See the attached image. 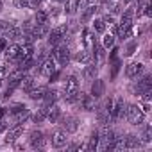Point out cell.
<instances>
[{"mask_svg":"<svg viewBox=\"0 0 152 152\" xmlns=\"http://www.w3.org/2000/svg\"><path fill=\"white\" fill-rule=\"evenodd\" d=\"M34 22H36L38 25H47V23H48V13L43 11V9H38L36 15H34Z\"/></svg>","mask_w":152,"mask_h":152,"instance_id":"25","label":"cell"},{"mask_svg":"<svg viewBox=\"0 0 152 152\" xmlns=\"http://www.w3.org/2000/svg\"><path fill=\"white\" fill-rule=\"evenodd\" d=\"M6 115H7V109H6V107H0V120H4Z\"/></svg>","mask_w":152,"mask_h":152,"instance_id":"43","label":"cell"},{"mask_svg":"<svg viewBox=\"0 0 152 152\" xmlns=\"http://www.w3.org/2000/svg\"><path fill=\"white\" fill-rule=\"evenodd\" d=\"M61 125H63V131H66V132H75V131H77V127H79V120L75 118V116L66 115V116L61 118Z\"/></svg>","mask_w":152,"mask_h":152,"instance_id":"11","label":"cell"},{"mask_svg":"<svg viewBox=\"0 0 152 152\" xmlns=\"http://www.w3.org/2000/svg\"><path fill=\"white\" fill-rule=\"evenodd\" d=\"M93 48H95V64L99 66L106 61V48L100 43H93Z\"/></svg>","mask_w":152,"mask_h":152,"instance_id":"19","label":"cell"},{"mask_svg":"<svg viewBox=\"0 0 152 152\" xmlns=\"http://www.w3.org/2000/svg\"><path fill=\"white\" fill-rule=\"evenodd\" d=\"M54 2H57V4H63V2H64V0H54Z\"/></svg>","mask_w":152,"mask_h":152,"instance_id":"46","label":"cell"},{"mask_svg":"<svg viewBox=\"0 0 152 152\" xmlns=\"http://www.w3.org/2000/svg\"><path fill=\"white\" fill-rule=\"evenodd\" d=\"M79 99V79L77 75H70L64 83V100L73 104Z\"/></svg>","mask_w":152,"mask_h":152,"instance_id":"1","label":"cell"},{"mask_svg":"<svg viewBox=\"0 0 152 152\" xmlns=\"http://www.w3.org/2000/svg\"><path fill=\"white\" fill-rule=\"evenodd\" d=\"M29 143L32 148H43L45 145V136L41 131H32L31 132V138H29Z\"/></svg>","mask_w":152,"mask_h":152,"instance_id":"14","label":"cell"},{"mask_svg":"<svg viewBox=\"0 0 152 152\" xmlns=\"http://www.w3.org/2000/svg\"><path fill=\"white\" fill-rule=\"evenodd\" d=\"M97 73H99V66L88 63V64L84 66V70H83V77H84L86 81H93V79L97 77Z\"/></svg>","mask_w":152,"mask_h":152,"instance_id":"18","label":"cell"},{"mask_svg":"<svg viewBox=\"0 0 152 152\" xmlns=\"http://www.w3.org/2000/svg\"><path fill=\"white\" fill-rule=\"evenodd\" d=\"M7 48V38H0V52H4Z\"/></svg>","mask_w":152,"mask_h":152,"instance_id":"39","label":"cell"},{"mask_svg":"<svg viewBox=\"0 0 152 152\" xmlns=\"http://www.w3.org/2000/svg\"><path fill=\"white\" fill-rule=\"evenodd\" d=\"M6 75H7L6 66H0V81H4V79H6Z\"/></svg>","mask_w":152,"mask_h":152,"instance_id":"41","label":"cell"},{"mask_svg":"<svg viewBox=\"0 0 152 152\" xmlns=\"http://www.w3.org/2000/svg\"><path fill=\"white\" fill-rule=\"evenodd\" d=\"M109 2H113V0H102V6H107Z\"/></svg>","mask_w":152,"mask_h":152,"instance_id":"45","label":"cell"},{"mask_svg":"<svg viewBox=\"0 0 152 152\" xmlns=\"http://www.w3.org/2000/svg\"><path fill=\"white\" fill-rule=\"evenodd\" d=\"M91 52L90 50H86V48H83L81 52H77V56H75V61L77 63H81V64H88V63H91Z\"/></svg>","mask_w":152,"mask_h":152,"instance_id":"24","label":"cell"},{"mask_svg":"<svg viewBox=\"0 0 152 152\" xmlns=\"http://www.w3.org/2000/svg\"><path fill=\"white\" fill-rule=\"evenodd\" d=\"M9 27H11V23L9 22H6V20H0V32H7L9 31Z\"/></svg>","mask_w":152,"mask_h":152,"instance_id":"35","label":"cell"},{"mask_svg":"<svg viewBox=\"0 0 152 152\" xmlns=\"http://www.w3.org/2000/svg\"><path fill=\"white\" fill-rule=\"evenodd\" d=\"M95 13H97V6H93V4H90L88 7H84L83 9V16H81V20H83V23H88L93 16H95Z\"/></svg>","mask_w":152,"mask_h":152,"instance_id":"23","label":"cell"},{"mask_svg":"<svg viewBox=\"0 0 152 152\" xmlns=\"http://www.w3.org/2000/svg\"><path fill=\"white\" fill-rule=\"evenodd\" d=\"M18 6H20V7H25V9H27V7H32L29 0H18Z\"/></svg>","mask_w":152,"mask_h":152,"instance_id":"40","label":"cell"},{"mask_svg":"<svg viewBox=\"0 0 152 152\" xmlns=\"http://www.w3.org/2000/svg\"><path fill=\"white\" fill-rule=\"evenodd\" d=\"M54 70H57V68H56V61H54V57L50 56V57H47V59L41 63V66H39V73L45 75V77H48V75H50Z\"/></svg>","mask_w":152,"mask_h":152,"instance_id":"15","label":"cell"},{"mask_svg":"<svg viewBox=\"0 0 152 152\" xmlns=\"http://www.w3.org/2000/svg\"><path fill=\"white\" fill-rule=\"evenodd\" d=\"M52 57L54 61H57L61 66H66L70 63V57H72V52L66 45H56L54 50H52Z\"/></svg>","mask_w":152,"mask_h":152,"instance_id":"3","label":"cell"},{"mask_svg":"<svg viewBox=\"0 0 152 152\" xmlns=\"http://www.w3.org/2000/svg\"><path fill=\"white\" fill-rule=\"evenodd\" d=\"M6 38H7V41H9V39H11V41H18L20 38H23V32H22V29H20V27L11 25V27H9V31L6 32Z\"/></svg>","mask_w":152,"mask_h":152,"instance_id":"21","label":"cell"},{"mask_svg":"<svg viewBox=\"0 0 152 152\" xmlns=\"http://www.w3.org/2000/svg\"><path fill=\"white\" fill-rule=\"evenodd\" d=\"M140 109H141V111H143V113H148V109H150V104H148V102H147V100H145V102H143V104H141V107H140Z\"/></svg>","mask_w":152,"mask_h":152,"instance_id":"42","label":"cell"},{"mask_svg":"<svg viewBox=\"0 0 152 152\" xmlns=\"http://www.w3.org/2000/svg\"><path fill=\"white\" fill-rule=\"evenodd\" d=\"M9 115L15 116L16 124H23V120L29 116V109H27L25 104H15V106L9 109Z\"/></svg>","mask_w":152,"mask_h":152,"instance_id":"7","label":"cell"},{"mask_svg":"<svg viewBox=\"0 0 152 152\" xmlns=\"http://www.w3.org/2000/svg\"><path fill=\"white\" fill-rule=\"evenodd\" d=\"M34 86H36L34 79H32V77H25V75H23V79H22V83H20V88H22L25 93H29Z\"/></svg>","mask_w":152,"mask_h":152,"instance_id":"26","label":"cell"},{"mask_svg":"<svg viewBox=\"0 0 152 152\" xmlns=\"http://www.w3.org/2000/svg\"><path fill=\"white\" fill-rule=\"evenodd\" d=\"M120 66H122V61H120V59L111 61V81L116 79V75H118V72H120Z\"/></svg>","mask_w":152,"mask_h":152,"instance_id":"31","label":"cell"},{"mask_svg":"<svg viewBox=\"0 0 152 152\" xmlns=\"http://www.w3.org/2000/svg\"><path fill=\"white\" fill-rule=\"evenodd\" d=\"M136 48H138V41H136V39H132V41H131V43L125 47V52H124V56H127V57H129V56H132V54L136 52Z\"/></svg>","mask_w":152,"mask_h":152,"instance_id":"33","label":"cell"},{"mask_svg":"<svg viewBox=\"0 0 152 152\" xmlns=\"http://www.w3.org/2000/svg\"><path fill=\"white\" fill-rule=\"evenodd\" d=\"M102 20L106 22V25H115V18H113L111 15H106V16H104Z\"/></svg>","mask_w":152,"mask_h":152,"instance_id":"38","label":"cell"},{"mask_svg":"<svg viewBox=\"0 0 152 152\" xmlns=\"http://www.w3.org/2000/svg\"><path fill=\"white\" fill-rule=\"evenodd\" d=\"M29 2H31V6H32V7H36V6H39V4L43 2V0H29Z\"/></svg>","mask_w":152,"mask_h":152,"instance_id":"44","label":"cell"},{"mask_svg":"<svg viewBox=\"0 0 152 152\" xmlns=\"http://www.w3.org/2000/svg\"><path fill=\"white\" fill-rule=\"evenodd\" d=\"M90 95L95 99V100H99V99H102L104 95H106V83L102 81V79H93V83H91V91H90Z\"/></svg>","mask_w":152,"mask_h":152,"instance_id":"9","label":"cell"},{"mask_svg":"<svg viewBox=\"0 0 152 152\" xmlns=\"http://www.w3.org/2000/svg\"><path fill=\"white\" fill-rule=\"evenodd\" d=\"M79 106L81 109L84 111H95V99L91 95H84V93H79Z\"/></svg>","mask_w":152,"mask_h":152,"instance_id":"13","label":"cell"},{"mask_svg":"<svg viewBox=\"0 0 152 152\" xmlns=\"http://www.w3.org/2000/svg\"><path fill=\"white\" fill-rule=\"evenodd\" d=\"M102 47H104L106 50L113 48V47H115V34H106V36L102 38Z\"/></svg>","mask_w":152,"mask_h":152,"instance_id":"30","label":"cell"},{"mask_svg":"<svg viewBox=\"0 0 152 152\" xmlns=\"http://www.w3.org/2000/svg\"><path fill=\"white\" fill-rule=\"evenodd\" d=\"M115 59H118V48H116V47H113V48H111V54H109V63H111V61H115Z\"/></svg>","mask_w":152,"mask_h":152,"instance_id":"36","label":"cell"},{"mask_svg":"<svg viewBox=\"0 0 152 152\" xmlns=\"http://www.w3.org/2000/svg\"><path fill=\"white\" fill-rule=\"evenodd\" d=\"M47 107H48V106H43V107L34 115V122H36V124H41V122L47 118Z\"/></svg>","mask_w":152,"mask_h":152,"instance_id":"32","label":"cell"},{"mask_svg":"<svg viewBox=\"0 0 152 152\" xmlns=\"http://www.w3.org/2000/svg\"><path fill=\"white\" fill-rule=\"evenodd\" d=\"M0 11H2V0H0Z\"/></svg>","mask_w":152,"mask_h":152,"instance_id":"48","label":"cell"},{"mask_svg":"<svg viewBox=\"0 0 152 152\" xmlns=\"http://www.w3.org/2000/svg\"><path fill=\"white\" fill-rule=\"evenodd\" d=\"M64 34H66V25H59V27L52 29V31L47 34V36H48V45H52V47L59 45V43L64 39Z\"/></svg>","mask_w":152,"mask_h":152,"instance_id":"6","label":"cell"},{"mask_svg":"<svg viewBox=\"0 0 152 152\" xmlns=\"http://www.w3.org/2000/svg\"><path fill=\"white\" fill-rule=\"evenodd\" d=\"M50 143H52L54 148H63V147H66V143H68V132L63 131V129H56V131L52 132Z\"/></svg>","mask_w":152,"mask_h":152,"instance_id":"5","label":"cell"},{"mask_svg":"<svg viewBox=\"0 0 152 152\" xmlns=\"http://www.w3.org/2000/svg\"><path fill=\"white\" fill-rule=\"evenodd\" d=\"M91 23H93V31H95V32H99V34H104V32H106V27H107V25H106V22H104L102 18H95Z\"/></svg>","mask_w":152,"mask_h":152,"instance_id":"28","label":"cell"},{"mask_svg":"<svg viewBox=\"0 0 152 152\" xmlns=\"http://www.w3.org/2000/svg\"><path fill=\"white\" fill-rule=\"evenodd\" d=\"M57 91L56 90H47V93H45V97H43V100H45V104L47 106H50V104H56V100H57Z\"/></svg>","mask_w":152,"mask_h":152,"instance_id":"29","label":"cell"},{"mask_svg":"<svg viewBox=\"0 0 152 152\" xmlns=\"http://www.w3.org/2000/svg\"><path fill=\"white\" fill-rule=\"evenodd\" d=\"M22 134H23V124H16V125H13L11 129H7V132H6V141H7V143H13V141H16Z\"/></svg>","mask_w":152,"mask_h":152,"instance_id":"12","label":"cell"},{"mask_svg":"<svg viewBox=\"0 0 152 152\" xmlns=\"http://www.w3.org/2000/svg\"><path fill=\"white\" fill-rule=\"evenodd\" d=\"M86 148H88L90 152H93V150L99 148V131H93V132H91V138H90V143L86 145Z\"/></svg>","mask_w":152,"mask_h":152,"instance_id":"27","label":"cell"},{"mask_svg":"<svg viewBox=\"0 0 152 152\" xmlns=\"http://www.w3.org/2000/svg\"><path fill=\"white\" fill-rule=\"evenodd\" d=\"M91 2H93V0H79V9L83 11V9H84V7H88Z\"/></svg>","mask_w":152,"mask_h":152,"instance_id":"37","label":"cell"},{"mask_svg":"<svg viewBox=\"0 0 152 152\" xmlns=\"http://www.w3.org/2000/svg\"><path fill=\"white\" fill-rule=\"evenodd\" d=\"M148 88H152V75H145L141 81H138L136 84H132V86H131V91L138 97V95H141V93H143L145 90H148Z\"/></svg>","mask_w":152,"mask_h":152,"instance_id":"8","label":"cell"},{"mask_svg":"<svg viewBox=\"0 0 152 152\" xmlns=\"http://www.w3.org/2000/svg\"><path fill=\"white\" fill-rule=\"evenodd\" d=\"M79 11V0H64V13L68 16L75 15Z\"/></svg>","mask_w":152,"mask_h":152,"instance_id":"22","label":"cell"},{"mask_svg":"<svg viewBox=\"0 0 152 152\" xmlns=\"http://www.w3.org/2000/svg\"><path fill=\"white\" fill-rule=\"evenodd\" d=\"M59 118H61V109H59L56 104H50V106L47 107V120H48L50 124H56Z\"/></svg>","mask_w":152,"mask_h":152,"instance_id":"17","label":"cell"},{"mask_svg":"<svg viewBox=\"0 0 152 152\" xmlns=\"http://www.w3.org/2000/svg\"><path fill=\"white\" fill-rule=\"evenodd\" d=\"M124 111H125V102H124L122 97H116L113 100V106H111V111H109V122H118L124 116Z\"/></svg>","mask_w":152,"mask_h":152,"instance_id":"4","label":"cell"},{"mask_svg":"<svg viewBox=\"0 0 152 152\" xmlns=\"http://www.w3.org/2000/svg\"><path fill=\"white\" fill-rule=\"evenodd\" d=\"M141 140H143L145 143H150V140H152V131H150V125H147V127H145V131H143V134H141Z\"/></svg>","mask_w":152,"mask_h":152,"instance_id":"34","label":"cell"},{"mask_svg":"<svg viewBox=\"0 0 152 152\" xmlns=\"http://www.w3.org/2000/svg\"><path fill=\"white\" fill-rule=\"evenodd\" d=\"M129 2H131V0H124V4H129Z\"/></svg>","mask_w":152,"mask_h":152,"instance_id":"47","label":"cell"},{"mask_svg":"<svg viewBox=\"0 0 152 152\" xmlns=\"http://www.w3.org/2000/svg\"><path fill=\"white\" fill-rule=\"evenodd\" d=\"M143 72H145V66L141 63H131L125 68L127 79H138V77H141V75H143Z\"/></svg>","mask_w":152,"mask_h":152,"instance_id":"10","label":"cell"},{"mask_svg":"<svg viewBox=\"0 0 152 152\" xmlns=\"http://www.w3.org/2000/svg\"><path fill=\"white\" fill-rule=\"evenodd\" d=\"M47 86H34L27 95L32 99V100H43V97H45V93H47Z\"/></svg>","mask_w":152,"mask_h":152,"instance_id":"20","label":"cell"},{"mask_svg":"<svg viewBox=\"0 0 152 152\" xmlns=\"http://www.w3.org/2000/svg\"><path fill=\"white\" fill-rule=\"evenodd\" d=\"M124 145H125V150H132V148L141 147V140L134 134H127V136H124Z\"/></svg>","mask_w":152,"mask_h":152,"instance_id":"16","label":"cell"},{"mask_svg":"<svg viewBox=\"0 0 152 152\" xmlns=\"http://www.w3.org/2000/svg\"><path fill=\"white\" fill-rule=\"evenodd\" d=\"M124 116L127 118V122H129L131 125H141V124H143V120H145V113H143L138 106H134V104L125 106Z\"/></svg>","mask_w":152,"mask_h":152,"instance_id":"2","label":"cell"}]
</instances>
